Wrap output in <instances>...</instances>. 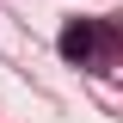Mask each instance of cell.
<instances>
[{"label":"cell","mask_w":123,"mask_h":123,"mask_svg":"<svg viewBox=\"0 0 123 123\" xmlns=\"http://www.w3.org/2000/svg\"><path fill=\"white\" fill-rule=\"evenodd\" d=\"M98 43H105V31L92 25V18H68V25H62V55L68 62H92Z\"/></svg>","instance_id":"cell-1"}]
</instances>
